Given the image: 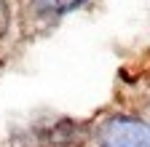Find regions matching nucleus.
I'll use <instances>...</instances> for the list:
<instances>
[{"instance_id":"f257e3e1","label":"nucleus","mask_w":150,"mask_h":147,"mask_svg":"<svg viewBox=\"0 0 150 147\" xmlns=\"http://www.w3.org/2000/svg\"><path fill=\"white\" fill-rule=\"evenodd\" d=\"M99 147H150V126L134 118H110L99 128Z\"/></svg>"},{"instance_id":"f03ea898","label":"nucleus","mask_w":150,"mask_h":147,"mask_svg":"<svg viewBox=\"0 0 150 147\" xmlns=\"http://www.w3.org/2000/svg\"><path fill=\"white\" fill-rule=\"evenodd\" d=\"M48 3H51L56 11H72V8H78L83 0H48Z\"/></svg>"}]
</instances>
